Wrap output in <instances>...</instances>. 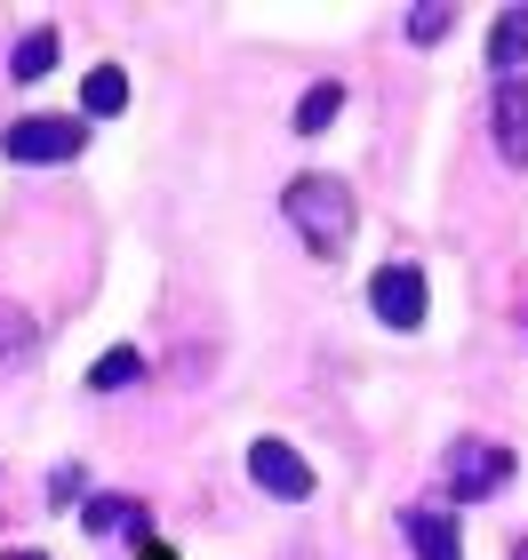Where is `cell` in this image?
Returning <instances> with one entry per match:
<instances>
[{
  "instance_id": "cell-15",
  "label": "cell",
  "mask_w": 528,
  "mask_h": 560,
  "mask_svg": "<svg viewBox=\"0 0 528 560\" xmlns=\"http://www.w3.org/2000/svg\"><path fill=\"white\" fill-rule=\"evenodd\" d=\"M448 24H457V9H448V0H433V9H409V40H416V48H433Z\"/></svg>"
},
{
  "instance_id": "cell-11",
  "label": "cell",
  "mask_w": 528,
  "mask_h": 560,
  "mask_svg": "<svg viewBox=\"0 0 528 560\" xmlns=\"http://www.w3.org/2000/svg\"><path fill=\"white\" fill-rule=\"evenodd\" d=\"M129 105V72L120 65H96L89 81H81V113H120Z\"/></svg>"
},
{
  "instance_id": "cell-12",
  "label": "cell",
  "mask_w": 528,
  "mask_h": 560,
  "mask_svg": "<svg viewBox=\"0 0 528 560\" xmlns=\"http://www.w3.org/2000/svg\"><path fill=\"white\" fill-rule=\"evenodd\" d=\"M57 33H24L16 40V57H9V72H16V81H40V72H57Z\"/></svg>"
},
{
  "instance_id": "cell-5",
  "label": "cell",
  "mask_w": 528,
  "mask_h": 560,
  "mask_svg": "<svg viewBox=\"0 0 528 560\" xmlns=\"http://www.w3.org/2000/svg\"><path fill=\"white\" fill-rule=\"evenodd\" d=\"M368 304H376V320H385V328H416L424 320V272L416 265H385L368 280Z\"/></svg>"
},
{
  "instance_id": "cell-9",
  "label": "cell",
  "mask_w": 528,
  "mask_h": 560,
  "mask_svg": "<svg viewBox=\"0 0 528 560\" xmlns=\"http://www.w3.org/2000/svg\"><path fill=\"white\" fill-rule=\"evenodd\" d=\"M40 352V328H33V313H24V304H0V376L9 369H24Z\"/></svg>"
},
{
  "instance_id": "cell-14",
  "label": "cell",
  "mask_w": 528,
  "mask_h": 560,
  "mask_svg": "<svg viewBox=\"0 0 528 560\" xmlns=\"http://www.w3.org/2000/svg\"><path fill=\"white\" fill-rule=\"evenodd\" d=\"M337 113H344V89H337V81H320V89H305V105H296V129H305V137H320Z\"/></svg>"
},
{
  "instance_id": "cell-2",
  "label": "cell",
  "mask_w": 528,
  "mask_h": 560,
  "mask_svg": "<svg viewBox=\"0 0 528 560\" xmlns=\"http://www.w3.org/2000/svg\"><path fill=\"white\" fill-rule=\"evenodd\" d=\"M441 472H448V497H457V504H472V497H496V489L513 480V448L481 441V432H457V448L441 456Z\"/></svg>"
},
{
  "instance_id": "cell-6",
  "label": "cell",
  "mask_w": 528,
  "mask_h": 560,
  "mask_svg": "<svg viewBox=\"0 0 528 560\" xmlns=\"http://www.w3.org/2000/svg\"><path fill=\"white\" fill-rule=\"evenodd\" d=\"M489 129H496V152H505L513 168H528V72H520V81H496Z\"/></svg>"
},
{
  "instance_id": "cell-16",
  "label": "cell",
  "mask_w": 528,
  "mask_h": 560,
  "mask_svg": "<svg viewBox=\"0 0 528 560\" xmlns=\"http://www.w3.org/2000/svg\"><path fill=\"white\" fill-rule=\"evenodd\" d=\"M520 560H528V552H520Z\"/></svg>"
},
{
  "instance_id": "cell-3",
  "label": "cell",
  "mask_w": 528,
  "mask_h": 560,
  "mask_svg": "<svg viewBox=\"0 0 528 560\" xmlns=\"http://www.w3.org/2000/svg\"><path fill=\"white\" fill-rule=\"evenodd\" d=\"M81 144H89V129H81L72 113H33V120H9V129H0V152H9V161H24V168L72 161Z\"/></svg>"
},
{
  "instance_id": "cell-8",
  "label": "cell",
  "mask_w": 528,
  "mask_h": 560,
  "mask_svg": "<svg viewBox=\"0 0 528 560\" xmlns=\"http://www.w3.org/2000/svg\"><path fill=\"white\" fill-rule=\"evenodd\" d=\"M489 65H496V81H520V65H528V9H505L489 24Z\"/></svg>"
},
{
  "instance_id": "cell-13",
  "label": "cell",
  "mask_w": 528,
  "mask_h": 560,
  "mask_svg": "<svg viewBox=\"0 0 528 560\" xmlns=\"http://www.w3.org/2000/svg\"><path fill=\"white\" fill-rule=\"evenodd\" d=\"M137 376H144V352H129V345H113L105 361L89 369V385H96V393H120V385H137Z\"/></svg>"
},
{
  "instance_id": "cell-7",
  "label": "cell",
  "mask_w": 528,
  "mask_h": 560,
  "mask_svg": "<svg viewBox=\"0 0 528 560\" xmlns=\"http://www.w3.org/2000/svg\"><path fill=\"white\" fill-rule=\"evenodd\" d=\"M400 537H409L416 560H465V545H457V513H433V504H409V513H400Z\"/></svg>"
},
{
  "instance_id": "cell-4",
  "label": "cell",
  "mask_w": 528,
  "mask_h": 560,
  "mask_svg": "<svg viewBox=\"0 0 528 560\" xmlns=\"http://www.w3.org/2000/svg\"><path fill=\"white\" fill-rule=\"evenodd\" d=\"M248 480H257L265 497H281V504H305L313 497V465L289 441H257V448H248Z\"/></svg>"
},
{
  "instance_id": "cell-1",
  "label": "cell",
  "mask_w": 528,
  "mask_h": 560,
  "mask_svg": "<svg viewBox=\"0 0 528 560\" xmlns=\"http://www.w3.org/2000/svg\"><path fill=\"white\" fill-rule=\"evenodd\" d=\"M281 217H289L313 248H329V257H337V248L352 241V192H344V176H289Z\"/></svg>"
},
{
  "instance_id": "cell-10",
  "label": "cell",
  "mask_w": 528,
  "mask_h": 560,
  "mask_svg": "<svg viewBox=\"0 0 528 560\" xmlns=\"http://www.w3.org/2000/svg\"><path fill=\"white\" fill-rule=\"evenodd\" d=\"M81 521L96 537H144V504L137 497H96V504H81Z\"/></svg>"
}]
</instances>
